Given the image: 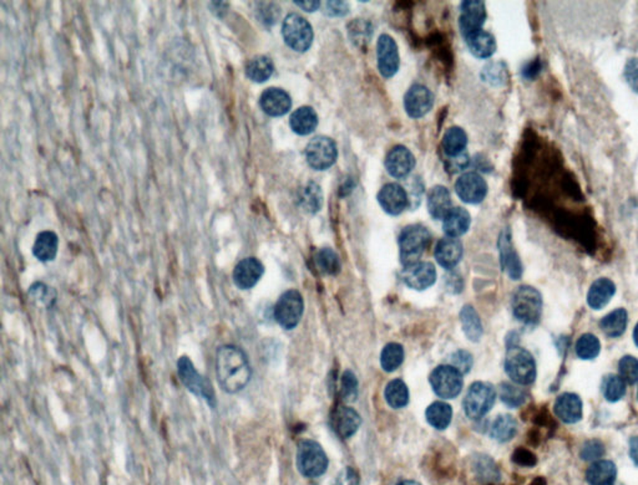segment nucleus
<instances>
[{
	"mask_svg": "<svg viewBox=\"0 0 638 485\" xmlns=\"http://www.w3.org/2000/svg\"><path fill=\"white\" fill-rule=\"evenodd\" d=\"M404 361V349L397 342H390L385 346L380 356L382 368L385 372H393Z\"/></svg>",
	"mask_w": 638,
	"mask_h": 485,
	"instance_id": "obj_41",
	"label": "nucleus"
},
{
	"mask_svg": "<svg viewBox=\"0 0 638 485\" xmlns=\"http://www.w3.org/2000/svg\"><path fill=\"white\" fill-rule=\"evenodd\" d=\"M57 248H59V238L57 234L50 230H45L38 234L37 240L33 247V254L39 262L47 263L57 258Z\"/></svg>",
	"mask_w": 638,
	"mask_h": 485,
	"instance_id": "obj_29",
	"label": "nucleus"
},
{
	"mask_svg": "<svg viewBox=\"0 0 638 485\" xmlns=\"http://www.w3.org/2000/svg\"><path fill=\"white\" fill-rule=\"evenodd\" d=\"M505 371L518 385H531L536 378V363L528 350L510 346L505 357Z\"/></svg>",
	"mask_w": 638,
	"mask_h": 485,
	"instance_id": "obj_4",
	"label": "nucleus"
},
{
	"mask_svg": "<svg viewBox=\"0 0 638 485\" xmlns=\"http://www.w3.org/2000/svg\"><path fill=\"white\" fill-rule=\"evenodd\" d=\"M426 417L431 427L443 431L452 422V409L448 403L434 402L426 408Z\"/></svg>",
	"mask_w": 638,
	"mask_h": 485,
	"instance_id": "obj_36",
	"label": "nucleus"
},
{
	"mask_svg": "<svg viewBox=\"0 0 638 485\" xmlns=\"http://www.w3.org/2000/svg\"><path fill=\"white\" fill-rule=\"evenodd\" d=\"M295 4L301 6L303 11L312 13V11H316L319 9L321 1H317V0L316 1H314V0H304V1H295Z\"/></svg>",
	"mask_w": 638,
	"mask_h": 485,
	"instance_id": "obj_57",
	"label": "nucleus"
},
{
	"mask_svg": "<svg viewBox=\"0 0 638 485\" xmlns=\"http://www.w3.org/2000/svg\"><path fill=\"white\" fill-rule=\"evenodd\" d=\"M297 467L307 478H318L328 468L327 455L314 440H301L297 449Z\"/></svg>",
	"mask_w": 638,
	"mask_h": 485,
	"instance_id": "obj_5",
	"label": "nucleus"
},
{
	"mask_svg": "<svg viewBox=\"0 0 638 485\" xmlns=\"http://www.w3.org/2000/svg\"><path fill=\"white\" fill-rule=\"evenodd\" d=\"M431 239V232L421 224H413L403 229V232L400 233L399 248L400 259L404 267L419 262Z\"/></svg>",
	"mask_w": 638,
	"mask_h": 485,
	"instance_id": "obj_3",
	"label": "nucleus"
},
{
	"mask_svg": "<svg viewBox=\"0 0 638 485\" xmlns=\"http://www.w3.org/2000/svg\"><path fill=\"white\" fill-rule=\"evenodd\" d=\"M499 250H500V262H501L503 270L506 271L511 279H520L523 275V264H521L516 250L513 247L511 235L508 229L503 230L500 235Z\"/></svg>",
	"mask_w": 638,
	"mask_h": 485,
	"instance_id": "obj_21",
	"label": "nucleus"
},
{
	"mask_svg": "<svg viewBox=\"0 0 638 485\" xmlns=\"http://www.w3.org/2000/svg\"><path fill=\"white\" fill-rule=\"evenodd\" d=\"M623 76L633 93H638V57L628 59L625 65Z\"/></svg>",
	"mask_w": 638,
	"mask_h": 485,
	"instance_id": "obj_52",
	"label": "nucleus"
},
{
	"mask_svg": "<svg viewBox=\"0 0 638 485\" xmlns=\"http://www.w3.org/2000/svg\"><path fill=\"white\" fill-rule=\"evenodd\" d=\"M434 105V95L424 85H413L404 96V109L411 119L424 117Z\"/></svg>",
	"mask_w": 638,
	"mask_h": 485,
	"instance_id": "obj_14",
	"label": "nucleus"
},
{
	"mask_svg": "<svg viewBox=\"0 0 638 485\" xmlns=\"http://www.w3.org/2000/svg\"><path fill=\"white\" fill-rule=\"evenodd\" d=\"M467 145V132L460 127H450L443 139V150L446 157L462 155Z\"/></svg>",
	"mask_w": 638,
	"mask_h": 485,
	"instance_id": "obj_35",
	"label": "nucleus"
},
{
	"mask_svg": "<svg viewBox=\"0 0 638 485\" xmlns=\"http://www.w3.org/2000/svg\"><path fill=\"white\" fill-rule=\"evenodd\" d=\"M467 165H469V156H467V153H462V155L454 156V157H448V160H446V168L452 172V173L465 170Z\"/></svg>",
	"mask_w": 638,
	"mask_h": 485,
	"instance_id": "obj_53",
	"label": "nucleus"
},
{
	"mask_svg": "<svg viewBox=\"0 0 638 485\" xmlns=\"http://www.w3.org/2000/svg\"><path fill=\"white\" fill-rule=\"evenodd\" d=\"M601 344L596 336L583 334L576 342V355L582 360H593L600 355Z\"/></svg>",
	"mask_w": 638,
	"mask_h": 485,
	"instance_id": "obj_43",
	"label": "nucleus"
},
{
	"mask_svg": "<svg viewBox=\"0 0 638 485\" xmlns=\"http://www.w3.org/2000/svg\"><path fill=\"white\" fill-rule=\"evenodd\" d=\"M384 397L390 407L403 408L409 402V390L401 380H393L385 387Z\"/></svg>",
	"mask_w": 638,
	"mask_h": 485,
	"instance_id": "obj_40",
	"label": "nucleus"
},
{
	"mask_svg": "<svg viewBox=\"0 0 638 485\" xmlns=\"http://www.w3.org/2000/svg\"><path fill=\"white\" fill-rule=\"evenodd\" d=\"M431 383L439 397L452 399L462 392V375L452 365H441L431 373Z\"/></svg>",
	"mask_w": 638,
	"mask_h": 485,
	"instance_id": "obj_11",
	"label": "nucleus"
},
{
	"mask_svg": "<svg viewBox=\"0 0 638 485\" xmlns=\"http://www.w3.org/2000/svg\"><path fill=\"white\" fill-rule=\"evenodd\" d=\"M472 224V217L467 209L457 206L452 208L449 214L443 219V230L450 238H459L469 230Z\"/></svg>",
	"mask_w": 638,
	"mask_h": 485,
	"instance_id": "obj_26",
	"label": "nucleus"
},
{
	"mask_svg": "<svg viewBox=\"0 0 638 485\" xmlns=\"http://www.w3.org/2000/svg\"><path fill=\"white\" fill-rule=\"evenodd\" d=\"M518 432V422L511 414H501L494 421L490 428L491 438L505 443L514 438Z\"/></svg>",
	"mask_w": 638,
	"mask_h": 485,
	"instance_id": "obj_33",
	"label": "nucleus"
},
{
	"mask_svg": "<svg viewBox=\"0 0 638 485\" xmlns=\"http://www.w3.org/2000/svg\"><path fill=\"white\" fill-rule=\"evenodd\" d=\"M398 485H421V483H418V481H414V480H404V481H401Z\"/></svg>",
	"mask_w": 638,
	"mask_h": 485,
	"instance_id": "obj_60",
	"label": "nucleus"
},
{
	"mask_svg": "<svg viewBox=\"0 0 638 485\" xmlns=\"http://www.w3.org/2000/svg\"><path fill=\"white\" fill-rule=\"evenodd\" d=\"M469 50L477 59H488L496 52L495 37L488 31L477 30L465 37Z\"/></svg>",
	"mask_w": 638,
	"mask_h": 485,
	"instance_id": "obj_28",
	"label": "nucleus"
},
{
	"mask_svg": "<svg viewBox=\"0 0 638 485\" xmlns=\"http://www.w3.org/2000/svg\"><path fill=\"white\" fill-rule=\"evenodd\" d=\"M582 401L576 393L566 392L556 399L554 411L564 423H576L582 419Z\"/></svg>",
	"mask_w": 638,
	"mask_h": 485,
	"instance_id": "obj_22",
	"label": "nucleus"
},
{
	"mask_svg": "<svg viewBox=\"0 0 638 485\" xmlns=\"http://www.w3.org/2000/svg\"><path fill=\"white\" fill-rule=\"evenodd\" d=\"M283 40L292 50L304 52L311 47L314 33L308 21L296 13H291L285 16L282 25Z\"/></svg>",
	"mask_w": 638,
	"mask_h": 485,
	"instance_id": "obj_7",
	"label": "nucleus"
},
{
	"mask_svg": "<svg viewBox=\"0 0 638 485\" xmlns=\"http://www.w3.org/2000/svg\"><path fill=\"white\" fill-rule=\"evenodd\" d=\"M28 295L33 301V304L37 305L39 308L50 310L57 304V290L44 283H39V281L34 283L28 290Z\"/></svg>",
	"mask_w": 638,
	"mask_h": 485,
	"instance_id": "obj_39",
	"label": "nucleus"
},
{
	"mask_svg": "<svg viewBox=\"0 0 638 485\" xmlns=\"http://www.w3.org/2000/svg\"><path fill=\"white\" fill-rule=\"evenodd\" d=\"M298 199H300L302 208L306 212L314 214L318 211H321L323 206L322 189L314 182H309L300 191Z\"/></svg>",
	"mask_w": 638,
	"mask_h": 485,
	"instance_id": "obj_37",
	"label": "nucleus"
},
{
	"mask_svg": "<svg viewBox=\"0 0 638 485\" xmlns=\"http://www.w3.org/2000/svg\"><path fill=\"white\" fill-rule=\"evenodd\" d=\"M602 392L608 402H618L626 393V382L617 375H610L603 381Z\"/></svg>",
	"mask_w": 638,
	"mask_h": 485,
	"instance_id": "obj_44",
	"label": "nucleus"
},
{
	"mask_svg": "<svg viewBox=\"0 0 638 485\" xmlns=\"http://www.w3.org/2000/svg\"><path fill=\"white\" fill-rule=\"evenodd\" d=\"M452 194L444 186H435L431 188L428 194V211L434 219H444L452 211Z\"/></svg>",
	"mask_w": 638,
	"mask_h": 485,
	"instance_id": "obj_25",
	"label": "nucleus"
},
{
	"mask_svg": "<svg viewBox=\"0 0 638 485\" xmlns=\"http://www.w3.org/2000/svg\"><path fill=\"white\" fill-rule=\"evenodd\" d=\"M617 477V468L611 460H596L587 469L586 479L591 485H613Z\"/></svg>",
	"mask_w": 638,
	"mask_h": 485,
	"instance_id": "obj_30",
	"label": "nucleus"
},
{
	"mask_svg": "<svg viewBox=\"0 0 638 485\" xmlns=\"http://www.w3.org/2000/svg\"><path fill=\"white\" fill-rule=\"evenodd\" d=\"M460 320H462V330L469 340L477 342L482 339L483 325H482L480 317L477 315V310L470 305H465L460 311Z\"/></svg>",
	"mask_w": 638,
	"mask_h": 485,
	"instance_id": "obj_34",
	"label": "nucleus"
},
{
	"mask_svg": "<svg viewBox=\"0 0 638 485\" xmlns=\"http://www.w3.org/2000/svg\"><path fill=\"white\" fill-rule=\"evenodd\" d=\"M616 293V285L613 280L600 278L592 283L587 293V304L593 310H601L611 301Z\"/></svg>",
	"mask_w": 638,
	"mask_h": 485,
	"instance_id": "obj_24",
	"label": "nucleus"
},
{
	"mask_svg": "<svg viewBox=\"0 0 638 485\" xmlns=\"http://www.w3.org/2000/svg\"><path fill=\"white\" fill-rule=\"evenodd\" d=\"M637 401H638V392H637Z\"/></svg>",
	"mask_w": 638,
	"mask_h": 485,
	"instance_id": "obj_61",
	"label": "nucleus"
},
{
	"mask_svg": "<svg viewBox=\"0 0 638 485\" xmlns=\"http://www.w3.org/2000/svg\"><path fill=\"white\" fill-rule=\"evenodd\" d=\"M541 70H542V62L539 57H536L535 60L530 62L523 67V76L528 80H532L541 73Z\"/></svg>",
	"mask_w": 638,
	"mask_h": 485,
	"instance_id": "obj_56",
	"label": "nucleus"
},
{
	"mask_svg": "<svg viewBox=\"0 0 638 485\" xmlns=\"http://www.w3.org/2000/svg\"><path fill=\"white\" fill-rule=\"evenodd\" d=\"M513 460L516 464L523 465V467H534L536 464V457L526 449L515 450Z\"/></svg>",
	"mask_w": 638,
	"mask_h": 485,
	"instance_id": "obj_55",
	"label": "nucleus"
},
{
	"mask_svg": "<svg viewBox=\"0 0 638 485\" xmlns=\"http://www.w3.org/2000/svg\"><path fill=\"white\" fill-rule=\"evenodd\" d=\"M414 165L416 158L405 146H397L392 148L385 158V168L390 176L397 180L409 176L410 172L414 170Z\"/></svg>",
	"mask_w": 638,
	"mask_h": 485,
	"instance_id": "obj_19",
	"label": "nucleus"
},
{
	"mask_svg": "<svg viewBox=\"0 0 638 485\" xmlns=\"http://www.w3.org/2000/svg\"><path fill=\"white\" fill-rule=\"evenodd\" d=\"M378 201L385 213L395 217L406 209L409 204V196L404 187L397 183H388L379 191Z\"/></svg>",
	"mask_w": 638,
	"mask_h": 485,
	"instance_id": "obj_16",
	"label": "nucleus"
},
{
	"mask_svg": "<svg viewBox=\"0 0 638 485\" xmlns=\"http://www.w3.org/2000/svg\"><path fill=\"white\" fill-rule=\"evenodd\" d=\"M275 71V64L265 55L254 57L246 65V75L254 83H265Z\"/></svg>",
	"mask_w": 638,
	"mask_h": 485,
	"instance_id": "obj_32",
	"label": "nucleus"
},
{
	"mask_svg": "<svg viewBox=\"0 0 638 485\" xmlns=\"http://www.w3.org/2000/svg\"><path fill=\"white\" fill-rule=\"evenodd\" d=\"M486 19V11L485 4L480 0H467L462 3V16L459 21L460 30L464 37H467L472 33L482 30Z\"/></svg>",
	"mask_w": 638,
	"mask_h": 485,
	"instance_id": "obj_18",
	"label": "nucleus"
},
{
	"mask_svg": "<svg viewBox=\"0 0 638 485\" xmlns=\"http://www.w3.org/2000/svg\"><path fill=\"white\" fill-rule=\"evenodd\" d=\"M513 311L515 317L526 325H534L539 322L542 311V298L539 290L529 285L520 286L515 291Z\"/></svg>",
	"mask_w": 638,
	"mask_h": 485,
	"instance_id": "obj_6",
	"label": "nucleus"
},
{
	"mask_svg": "<svg viewBox=\"0 0 638 485\" xmlns=\"http://www.w3.org/2000/svg\"><path fill=\"white\" fill-rule=\"evenodd\" d=\"M261 109L272 117H280L288 114L292 107V100L285 90L270 88L265 90L260 98Z\"/></svg>",
	"mask_w": 638,
	"mask_h": 485,
	"instance_id": "obj_20",
	"label": "nucleus"
},
{
	"mask_svg": "<svg viewBox=\"0 0 638 485\" xmlns=\"http://www.w3.org/2000/svg\"><path fill=\"white\" fill-rule=\"evenodd\" d=\"M377 57L380 75L385 78H393L399 70V50L394 39L388 34H383L379 37L377 44Z\"/></svg>",
	"mask_w": 638,
	"mask_h": 485,
	"instance_id": "obj_13",
	"label": "nucleus"
},
{
	"mask_svg": "<svg viewBox=\"0 0 638 485\" xmlns=\"http://www.w3.org/2000/svg\"><path fill=\"white\" fill-rule=\"evenodd\" d=\"M265 273V267L258 259L246 258L234 269V283L239 289L249 290L257 285Z\"/></svg>",
	"mask_w": 638,
	"mask_h": 485,
	"instance_id": "obj_17",
	"label": "nucleus"
},
{
	"mask_svg": "<svg viewBox=\"0 0 638 485\" xmlns=\"http://www.w3.org/2000/svg\"><path fill=\"white\" fill-rule=\"evenodd\" d=\"M177 375L187 391L201 397L211 408L217 406V398L213 390L212 383L207 377L196 370L190 357L181 356L177 360Z\"/></svg>",
	"mask_w": 638,
	"mask_h": 485,
	"instance_id": "obj_2",
	"label": "nucleus"
},
{
	"mask_svg": "<svg viewBox=\"0 0 638 485\" xmlns=\"http://www.w3.org/2000/svg\"><path fill=\"white\" fill-rule=\"evenodd\" d=\"M603 455H605V445L597 439L587 440L581 449V458L587 462L600 460Z\"/></svg>",
	"mask_w": 638,
	"mask_h": 485,
	"instance_id": "obj_49",
	"label": "nucleus"
},
{
	"mask_svg": "<svg viewBox=\"0 0 638 485\" xmlns=\"http://www.w3.org/2000/svg\"><path fill=\"white\" fill-rule=\"evenodd\" d=\"M462 244L457 238H443L436 244L435 259L443 268L452 269L462 260Z\"/></svg>",
	"mask_w": 638,
	"mask_h": 485,
	"instance_id": "obj_23",
	"label": "nucleus"
},
{
	"mask_svg": "<svg viewBox=\"0 0 638 485\" xmlns=\"http://www.w3.org/2000/svg\"><path fill=\"white\" fill-rule=\"evenodd\" d=\"M362 424V419L353 408H338L334 414V428L342 438H349L358 431Z\"/></svg>",
	"mask_w": 638,
	"mask_h": 485,
	"instance_id": "obj_27",
	"label": "nucleus"
},
{
	"mask_svg": "<svg viewBox=\"0 0 638 485\" xmlns=\"http://www.w3.org/2000/svg\"><path fill=\"white\" fill-rule=\"evenodd\" d=\"M630 457L638 467V437L630 439Z\"/></svg>",
	"mask_w": 638,
	"mask_h": 485,
	"instance_id": "obj_58",
	"label": "nucleus"
},
{
	"mask_svg": "<svg viewBox=\"0 0 638 485\" xmlns=\"http://www.w3.org/2000/svg\"><path fill=\"white\" fill-rule=\"evenodd\" d=\"M618 372L623 381L630 385L638 382V360L633 356H623L618 362Z\"/></svg>",
	"mask_w": 638,
	"mask_h": 485,
	"instance_id": "obj_47",
	"label": "nucleus"
},
{
	"mask_svg": "<svg viewBox=\"0 0 638 485\" xmlns=\"http://www.w3.org/2000/svg\"><path fill=\"white\" fill-rule=\"evenodd\" d=\"M628 315L625 309H616L605 316L601 320V330L610 337L622 335L627 327Z\"/></svg>",
	"mask_w": 638,
	"mask_h": 485,
	"instance_id": "obj_38",
	"label": "nucleus"
},
{
	"mask_svg": "<svg viewBox=\"0 0 638 485\" xmlns=\"http://www.w3.org/2000/svg\"><path fill=\"white\" fill-rule=\"evenodd\" d=\"M341 396L346 402H353L358 397V380L352 371H346L342 375Z\"/></svg>",
	"mask_w": 638,
	"mask_h": 485,
	"instance_id": "obj_46",
	"label": "nucleus"
},
{
	"mask_svg": "<svg viewBox=\"0 0 638 485\" xmlns=\"http://www.w3.org/2000/svg\"><path fill=\"white\" fill-rule=\"evenodd\" d=\"M475 472L480 479L488 481H495L500 478L496 465L486 455H479V458L475 460Z\"/></svg>",
	"mask_w": 638,
	"mask_h": 485,
	"instance_id": "obj_48",
	"label": "nucleus"
},
{
	"mask_svg": "<svg viewBox=\"0 0 638 485\" xmlns=\"http://www.w3.org/2000/svg\"><path fill=\"white\" fill-rule=\"evenodd\" d=\"M401 278L405 285H408L410 289L423 291L435 283V267L428 262H418L411 265H406L401 273Z\"/></svg>",
	"mask_w": 638,
	"mask_h": 485,
	"instance_id": "obj_15",
	"label": "nucleus"
},
{
	"mask_svg": "<svg viewBox=\"0 0 638 485\" xmlns=\"http://www.w3.org/2000/svg\"><path fill=\"white\" fill-rule=\"evenodd\" d=\"M449 361H450V365L452 367H455L462 375H465V373L470 371L472 363H474L472 355L467 351H464V350L454 352L450 358H449Z\"/></svg>",
	"mask_w": 638,
	"mask_h": 485,
	"instance_id": "obj_50",
	"label": "nucleus"
},
{
	"mask_svg": "<svg viewBox=\"0 0 638 485\" xmlns=\"http://www.w3.org/2000/svg\"><path fill=\"white\" fill-rule=\"evenodd\" d=\"M317 268L326 275H337L341 271V259L331 248H323L316 255Z\"/></svg>",
	"mask_w": 638,
	"mask_h": 485,
	"instance_id": "obj_42",
	"label": "nucleus"
},
{
	"mask_svg": "<svg viewBox=\"0 0 638 485\" xmlns=\"http://www.w3.org/2000/svg\"><path fill=\"white\" fill-rule=\"evenodd\" d=\"M304 153L308 165L313 170H326L331 168L337 160V145L329 137L318 136L309 141Z\"/></svg>",
	"mask_w": 638,
	"mask_h": 485,
	"instance_id": "obj_10",
	"label": "nucleus"
},
{
	"mask_svg": "<svg viewBox=\"0 0 638 485\" xmlns=\"http://www.w3.org/2000/svg\"><path fill=\"white\" fill-rule=\"evenodd\" d=\"M216 377L220 387L229 395L247 387L252 368L246 352L236 345L220 346L216 352Z\"/></svg>",
	"mask_w": 638,
	"mask_h": 485,
	"instance_id": "obj_1",
	"label": "nucleus"
},
{
	"mask_svg": "<svg viewBox=\"0 0 638 485\" xmlns=\"http://www.w3.org/2000/svg\"><path fill=\"white\" fill-rule=\"evenodd\" d=\"M291 129L295 134L307 136L312 134L318 126V115L309 106H302L291 115Z\"/></svg>",
	"mask_w": 638,
	"mask_h": 485,
	"instance_id": "obj_31",
	"label": "nucleus"
},
{
	"mask_svg": "<svg viewBox=\"0 0 638 485\" xmlns=\"http://www.w3.org/2000/svg\"><path fill=\"white\" fill-rule=\"evenodd\" d=\"M304 303L301 293L297 290H288L280 295L275 303L273 316L277 324L285 330L295 329L303 316Z\"/></svg>",
	"mask_w": 638,
	"mask_h": 485,
	"instance_id": "obj_8",
	"label": "nucleus"
},
{
	"mask_svg": "<svg viewBox=\"0 0 638 485\" xmlns=\"http://www.w3.org/2000/svg\"><path fill=\"white\" fill-rule=\"evenodd\" d=\"M457 197L469 204H479L488 194V183L477 172H467L455 183Z\"/></svg>",
	"mask_w": 638,
	"mask_h": 485,
	"instance_id": "obj_12",
	"label": "nucleus"
},
{
	"mask_svg": "<svg viewBox=\"0 0 638 485\" xmlns=\"http://www.w3.org/2000/svg\"><path fill=\"white\" fill-rule=\"evenodd\" d=\"M496 398V392L491 383H472L464 399V409L467 417L472 419H483L484 416L493 408Z\"/></svg>",
	"mask_w": 638,
	"mask_h": 485,
	"instance_id": "obj_9",
	"label": "nucleus"
},
{
	"mask_svg": "<svg viewBox=\"0 0 638 485\" xmlns=\"http://www.w3.org/2000/svg\"><path fill=\"white\" fill-rule=\"evenodd\" d=\"M349 34L354 42H363L365 39H370L372 28L367 21H355L349 25Z\"/></svg>",
	"mask_w": 638,
	"mask_h": 485,
	"instance_id": "obj_51",
	"label": "nucleus"
},
{
	"mask_svg": "<svg viewBox=\"0 0 638 485\" xmlns=\"http://www.w3.org/2000/svg\"><path fill=\"white\" fill-rule=\"evenodd\" d=\"M500 398L508 407H520L526 401V393L513 383H503L500 386Z\"/></svg>",
	"mask_w": 638,
	"mask_h": 485,
	"instance_id": "obj_45",
	"label": "nucleus"
},
{
	"mask_svg": "<svg viewBox=\"0 0 638 485\" xmlns=\"http://www.w3.org/2000/svg\"><path fill=\"white\" fill-rule=\"evenodd\" d=\"M349 6L344 1H327L326 3V14L331 18H339L347 16Z\"/></svg>",
	"mask_w": 638,
	"mask_h": 485,
	"instance_id": "obj_54",
	"label": "nucleus"
},
{
	"mask_svg": "<svg viewBox=\"0 0 638 485\" xmlns=\"http://www.w3.org/2000/svg\"><path fill=\"white\" fill-rule=\"evenodd\" d=\"M633 341H634V344L638 347V324L634 326V330H633Z\"/></svg>",
	"mask_w": 638,
	"mask_h": 485,
	"instance_id": "obj_59",
	"label": "nucleus"
}]
</instances>
